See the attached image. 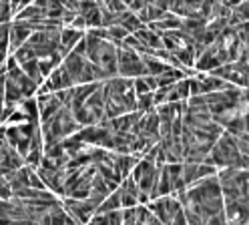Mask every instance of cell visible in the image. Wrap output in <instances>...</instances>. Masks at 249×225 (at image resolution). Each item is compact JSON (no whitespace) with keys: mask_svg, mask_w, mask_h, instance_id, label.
<instances>
[{"mask_svg":"<svg viewBox=\"0 0 249 225\" xmlns=\"http://www.w3.org/2000/svg\"><path fill=\"white\" fill-rule=\"evenodd\" d=\"M121 207V197H119V191H113V195H108L99 207H97V213H108V211H117Z\"/></svg>","mask_w":249,"mask_h":225,"instance_id":"obj_1","label":"cell"},{"mask_svg":"<svg viewBox=\"0 0 249 225\" xmlns=\"http://www.w3.org/2000/svg\"><path fill=\"white\" fill-rule=\"evenodd\" d=\"M8 35H10V22L0 24V53L8 55Z\"/></svg>","mask_w":249,"mask_h":225,"instance_id":"obj_2","label":"cell"},{"mask_svg":"<svg viewBox=\"0 0 249 225\" xmlns=\"http://www.w3.org/2000/svg\"><path fill=\"white\" fill-rule=\"evenodd\" d=\"M28 187H30V189H36V191H46V187H44V183L40 181V177L36 175V171L30 173V177H28Z\"/></svg>","mask_w":249,"mask_h":225,"instance_id":"obj_3","label":"cell"}]
</instances>
